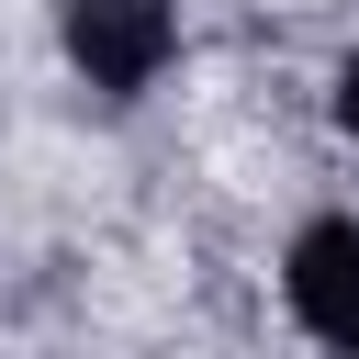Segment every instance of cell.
<instances>
[{
    "mask_svg": "<svg viewBox=\"0 0 359 359\" xmlns=\"http://www.w3.org/2000/svg\"><path fill=\"white\" fill-rule=\"evenodd\" d=\"M168 45H180V11H168V0H67V56H79V79L112 90V101H135V90L168 67Z\"/></svg>",
    "mask_w": 359,
    "mask_h": 359,
    "instance_id": "1",
    "label": "cell"
},
{
    "mask_svg": "<svg viewBox=\"0 0 359 359\" xmlns=\"http://www.w3.org/2000/svg\"><path fill=\"white\" fill-rule=\"evenodd\" d=\"M280 280H292V314H303L337 359H359V224H303Z\"/></svg>",
    "mask_w": 359,
    "mask_h": 359,
    "instance_id": "2",
    "label": "cell"
},
{
    "mask_svg": "<svg viewBox=\"0 0 359 359\" xmlns=\"http://www.w3.org/2000/svg\"><path fill=\"white\" fill-rule=\"evenodd\" d=\"M337 123H348V135H359V56H348V67H337Z\"/></svg>",
    "mask_w": 359,
    "mask_h": 359,
    "instance_id": "3",
    "label": "cell"
}]
</instances>
